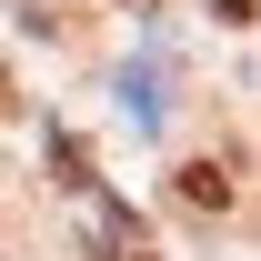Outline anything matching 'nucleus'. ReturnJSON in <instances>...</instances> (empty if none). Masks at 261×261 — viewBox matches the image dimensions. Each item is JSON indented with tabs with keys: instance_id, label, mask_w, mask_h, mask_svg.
<instances>
[{
	"instance_id": "f257e3e1",
	"label": "nucleus",
	"mask_w": 261,
	"mask_h": 261,
	"mask_svg": "<svg viewBox=\"0 0 261 261\" xmlns=\"http://www.w3.org/2000/svg\"><path fill=\"white\" fill-rule=\"evenodd\" d=\"M181 201H191V211H231V201H241L231 161H191V171H181Z\"/></svg>"
}]
</instances>
